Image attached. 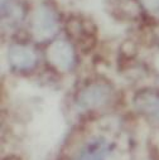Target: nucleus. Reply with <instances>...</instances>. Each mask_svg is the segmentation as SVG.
I'll return each instance as SVG.
<instances>
[{
  "mask_svg": "<svg viewBox=\"0 0 159 160\" xmlns=\"http://www.w3.org/2000/svg\"><path fill=\"white\" fill-rule=\"evenodd\" d=\"M58 30L56 13L47 5H39L32 18V34L35 41L44 42L51 39Z\"/></svg>",
  "mask_w": 159,
  "mask_h": 160,
  "instance_id": "obj_1",
  "label": "nucleus"
},
{
  "mask_svg": "<svg viewBox=\"0 0 159 160\" xmlns=\"http://www.w3.org/2000/svg\"><path fill=\"white\" fill-rule=\"evenodd\" d=\"M144 9L151 13L159 12V0H139Z\"/></svg>",
  "mask_w": 159,
  "mask_h": 160,
  "instance_id": "obj_8",
  "label": "nucleus"
},
{
  "mask_svg": "<svg viewBox=\"0 0 159 160\" xmlns=\"http://www.w3.org/2000/svg\"><path fill=\"white\" fill-rule=\"evenodd\" d=\"M109 142L104 138L90 140L78 155V160H105L109 154Z\"/></svg>",
  "mask_w": 159,
  "mask_h": 160,
  "instance_id": "obj_6",
  "label": "nucleus"
},
{
  "mask_svg": "<svg viewBox=\"0 0 159 160\" xmlns=\"http://www.w3.org/2000/svg\"><path fill=\"white\" fill-rule=\"evenodd\" d=\"M48 61L59 71L66 72L71 69L74 62V53L69 43L64 41H57L51 44L47 51Z\"/></svg>",
  "mask_w": 159,
  "mask_h": 160,
  "instance_id": "obj_3",
  "label": "nucleus"
},
{
  "mask_svg": "<svg viewBox=\"0 0 159 160\" xmlns=\"http://www.w3.org/2000/svg\"><path fill=\"white\" fill-rule=\"evenodd\" d=\"M8 59L10 64L17 69H29L35 64V54L34 52L25 46L15 44L9 48Z\"/></svg>",
  "mask_w": 159,
  "mask_h": 160,
  "instance_id": "obj_5",
  "label": "nucleus"
},
{
  "mask_svg": "<svg viewBox=\"0 0 159 160\" xmlns=\"http://www.w3.org/2000/svg\"><path fill=\"white\" fill-rule=\"evenodd\" d=\"M134 106L135 108L145 115L148 118L156 125H159V93L144 90L135 95L134 97Z\"/></svg>",
  "mask_w": 159,
  "mask_h": 160,
  "instance_id": "obj_4",
  "label": "nucleus"
},
{
  "mask_svg": "<svg viewBox=\"0 0 159 160\" xmlns=\"http://www.w3.org/2000/svg\"><path fill=\"white\" fill-rule=\"evenodd\" d=\"M110 96V88L105 83H92L77 96V105L82 110H92L102 106Z\"/></svg>",
  "mask_w": 159,
  "mask_h": 160,
  "instance_id": "obj_2",
  "label": "nucleus"
},
{
  "mask_svg": "<svg viewBox=\"0 0 159 160\" xmlns=\"http://www.w3.org/2000/svg\"><path fill=\"white\" fill-rule=\"evenodd\" d=\"M156 67H158V68H159V56H158V57H156Z\"/></svg>",
  "mask_w": 159,
  "mask_h": 160,
  "instance_id": "obj_9",
  "label": "nucleus"
},
{
  "mask_svg": "<svg viewBox=\"0 0 159 160\" xmlns=\"http://www.w3.org/2000/svg\"><path fill=\"white\" fill-rule=\"evenodd\" d=\"M23 17L22 7L17 0H2V19L3 25L15 27Z\"/></svg>",
  "mask_w": 159,
  "mask_h": 160,
  "instance_id": "obj_7",
  "label": "nucleus"
}]
</instances>
